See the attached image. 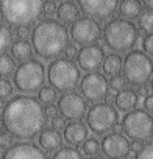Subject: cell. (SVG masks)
I'll return each instance as SVG.
<instances>
[{
    "mask_svg": "<svg viewBox=\"0 0 153 159\" xmlns=\"http://www.w3.org/2000/svg\"><path fill=\"white\" fill-rule=\"evenodd\" d=\"M131 150L128 139L120 133H109L102 140V151L108 159H125Z\"/></svg>",
    "mask_w": 153,
    "mask_h": 159,
    "instance_id": "obj_13",
    "label": "cell"
},
{
    "mask_svg": "<svg viewBox=\"0 0 153 159\" xmlns=\"http://www.w3.org/2000/svg\"><path fill=\"white\" fill-rule=\"evenodd\" d=\"M142 48H144V52H145L148 56L153 55V33L144 36V39H142Z\"/></svg>",
    "mask_w": 153,
    "mask_h": 159,
    "instance_id": "obj_34",
    "label": "cell"
},
{
    "mask_svg": "<svg viewBox=\"0 0 153 159\" xmlns=\"http://www.w3.org/2000/svg\"><path fill=\"white\" fill-rule=\"evenodd\" d=\"M3 159H47L45 154L31 142H19L13 145L7 153Z\"/></svg>",
    "mask_w": 153,
    "mask_h": 159,
    "instance_id": "obj_16",
    "label": "cell"
},
{
    "mask_svg": "<svg viewBox=\"0 0 153 159\" xmlns=\"http://www.w3.org/2000/svg\"><path fill=\"white\" fill-rule=\"evenodd\" d=\"M13 95V84L10 83V80L0 78V102H7Z\"/></svg>",
    "mask_w": 153,
    "mask_h": 159,
    "instance_id": "obj_30",
    "label": "cell"
},
{
    "mask_svg": "<svg viewBox=\"0 0 153 159\" xmlns=\"http://www.w3.org/2000/svg\"><path fill=\"white\" fill-rule=\"evenodd\" d=\"M38 142H39V147L44 151H56L63 143V137L56 129L50 128V129H42Z\"/></svg>",
    "mask_w": 153,
    "mask_h": 159,
    "instance_id": "obj_19",
    "label": "cell"
},
{
    "mask_svg": "<svg viewBox=\"0 0 153 159\" xmlns=\"http://www.w3.org/2000/svg\"><path fill=\"white\" fill-rule=\"evenodd\" d=\"M144 108H145V111H147L148 114L153 112V94H150V95L145 97V100H144Z\"/></svg>",
    "mask_w": 153,
    "mask_h": 159,
    "instance_id": "obj_39",
    "label": "cell"
},
{
    "mask_svg": "<svg viewBox=\"0 0 153 159\" xmlns=\"http://www.w3.org/2000/svg\"><path fill=\"white\" fill-rule=\"evenodd\" d=\"M103 73L108 75V76H117L120 73V70H123V62H122V58L120 55H106L105 61H103Z\"/></svg>",
    "mask_w": 153,
    "mask_h": 159,
    "instance_id": "obj_22",
    "label": "cell"
},
{
    "mask_svg": "<svg viewBox=\"0 0 153 159\" xmlns=\"http://www.w3.org/2000/svg\"><path fill=\"white\" fill-rule=\"evenodd\" d=\"M47 80L58 92H70L80 83V67L67 58H56L49 64Z\"/></svg>",
    "mask_w": 153,
    "mask_h": 159,
    "instance_id": "obj_5",
    "label": "cell"
},
{
    "mask_svg": "<svg viewBox=\"0 0 153 159\" xmlns=\"http://www.w3.org/2000/svg\"><path fill=\"white\" fill-rule=\"evenodd\" d=\"M144 8H147V11H153V0H145V2H142Z\"/></svg>",
    "mask_w": 153,
    "mask_h": 159,
    "instance_id": "obj_42",
    "label": "cell"
},
{
    "mask_svg": "<svg viewBox=\"0 0 153 159\" xmlns=\"http://www.w3.org/2000/svg\"><path fill=\"white\" fill-rule=\"evenodd\" d=\"M137 103H139V94L133 89H123L114 97L116 109L122 111V112H127V114L134 111Z\"/></svg>",
    "mask_w": 153,
    "mask_h": 159,
    "instance_id": "obj_17",
    "label": "cell"
},
{
    "mask_svg": "<svg viewBox=\"0 0 153 159\" xmlns=\"http://www.w3.org/2000/svg\"><path fill=\"white\" fill-rule=\"evenodd\" d=\"M58 111H59V109H58L55 105H49V106L45 108V116H47V117L55 119V117H58V116H56V114H58Z\"/></svg>",
    "mask_w": 153,
    "mask_h": 159,
    "instance_id": "obj_40",
    "label": "cell"
},
{
    "mask_svg": "<svg viewBox=\"0 0 153 159\" xmlns=\"http://www.w3.org/2000/svg\"><path fill=\"white\" fill-rule=\"evenodd\" d=\"M108 89L109 84L102 73L92 72V73H86L81 78L80 92L85 97V100L91 103H102V100L108 95Z\"/></svg>",
    "mask_w": 153,
    "mask_h": 159,
    "instance_id": "obj_10",
    "label": "cell"
},
{
    "mask_svg": "<svg viewBox=\"0 0 153 159\" xmlns=\"http://www.w3.org/2000/svg\"><path fill=\"white\" fill-rule=\"evenodd\" d=\"M136 159H153V140L144 145V148L136 154Z\"/></svg>",
    "mask_w": 153,
    "mask_h": 159,
    "instance_id": "obj_32",
    "label": "cell"
},
{
    "mask_svg": "<svg viewBox=\"0 0 153 159\" xmlns=\"http://www.w3.org/2000/svg\"><path fill=\"white\" fill-rule=\"evenodd\" d=\"M102 28L100 24L91 17H81L78 19L70 28V36L73 42L80 45H95V42L100 39Z\"/></svg>",
    "mask_w": 153,
    "mask_h": 159,
    "instance_id": "obj_11",
    "label": "cell"
},
{
    "mask_svg": "<svg viewBox=\"0 0 153 159\" xmlns=\"http://www.w3.org/2000/svg\"><path fill=\"white\" fill-rule=\"evenodd\" d=\"M125 159H127V157H125Z\"/></svg>",
    "mask_w": 153,
    "mask_h": 159,
    "instance_id": "obj_46",
    "label": "cell"
},
{
    "mask_svg": "<svg viewBox=\"0 0 153 159\" xmlns=\"http://www.w3.org/2000/svg\"><path fill=\"white\" fill-rule=\"evenodd\" d=\"M122 129L133 142H145L153 137V117L144 109H134L123 116Z\"/></svg>",
    "mask_w": 153,
    "mask_h": 159,
    "instance_id": "obj_8",
    "label": "cell"
},
{
    "mask_svg": "<svg viewBox=\"0 0 153 159\" xmlns=\"http://www.w3.org/2000/svg\"><path fill=\"white\" fill-rule=\"evenodd\" d=\"M31 45L44 59L58 58L69 45V33L61 22L44 19L31 31Z\"/></svg>",
    "mask_w": 153,
    "mask_h": 159,
    "instance_id": "obj_2",
    "label": "cell"
},
{
    "mask_svg": "<svg viewBox=\"0 0 153 159\" xmlns=\"http://www.w3.org/2000/svg\"><path fill=\"white\" fill-rule=\"evenodd\" d=\"M14 86L19 92L24 94H33L42 89L45 81V70L44 66L36 61L30 59L27 62H22L14 73Z\"/></svg>",
    "mask_w": 153,
    "mask_h": 159,
    "instance_id": "obj_7",
    "label": "cell"
},
{
    "mask_svg": "<svg viewBox=\"0 0 153 159\" xmlns=\"http://www.w3.org/2000/svg\"><path fill=\"white\" fill-rule=\"evenodd\" d=\"M137 36L139 31L131 20L113 19L103 30V44L116 53H123L134 47Z\"/></svg>",
    "mask_w": 153,
    "mask_h": 159,
    "instance_id": "obj_4",
    "label": "cell"
},
{
    "mask_svg": "<svg viewBox=\"0 0 153 159\" xmlns=\"http://www.w3.org/2000/svg\"><path fill=\"white\" fill-rule=\"evenodd\" d=\"M44 109L38 100L28 95L13 97L2 111V125L16 139L30 140L42 133L45 125Z\"/></svg>",
    "mask_w": 153,
    "mask_h": 159,
    "instance_id": "obj_1",
    "label": "cell"
},
{
    "mask_svg": "<svg viewBox=\"0 0 153 159\" xmlns=\"http://www.w3.org/2000/svg\"><path fill=\"white\" fill-rule=\"evenodd\" d=\"M52 159H81V154L78 150H75L72 147H64V148L58 150Z\"/></svg>",
    "mask_w": 153,
    "mask_h": 159,
    "instance_id": "obj_26",
    "label": "cell"
},
{
    "mask_svg": "<svg viewBox=\"0 0 153 159\" xmlns=\"http://www.w3.org/2000/svg\"><path fill=\"white\" fill-rule=\"evenodd\" d=\"M3 20H5V19H3V14H2V13H0V25H2V24H3Z\"/></svg>",
    "mask_w": 153,
    "mask_h": 159,
    "instance_id": "obj_44",
    "label": "cell"
},
{
    "mask_svg": "<svg viewBox=\"0 0 153 159\" xmlns=\"http://www.w3.org/2000/svg\"><path fill=\"white\" fill-rule=\"evenodd\" d=\"M56 14H58V19L63 24H72L73 25L76 20H78L76 17H78V14H80V7L75 2H61L58 5Z\"/></svg>",
    "mask_w": 153,
    "mask_h": 159,
    "instance_id": "obj_20",
    "label": "cell"
},
{
    "mask_svg": "<svg viewBox=\"0 0 153 159\" xmlns=\"http://www.w3.org/2000/svg\"><path fill=\"white\" fill-rule=\"evenodd\" d=\"M89 159H108V157H105V156H94V157H89Z\"/></svg>",
    "mask_w": 153,
    "mask_h": 159,
    "instance_id": "obj_43",
    "label": "cell"
},
{
    "mask_svg": "<svg viewBox=\"0 0 153 159\" xmlns=\"http://www.w3.org/2000/svg\"><path fill=\"white\" fill-rule=\"evenodd\" d=\"M103 50L99 45H86L78 52V56H76V62H78V67L85 72H95L99 67L103 66Z\"/></svg>",
    "mask_w": 153,
    "mask_h": 159,
    "instance_id": "obj_15",
    "label": "cell"
},
{
    "mask_svg": "<svg viewBox=\"0 0 153 159\" xmlns=\"http://www.w3.org/2000/svg\"><path fill=\"white\" fill-rule=\"evenodd\" d=\"M38 95H39V102L41 103H44V105H52L55 100H56V94H55V89L53 88H42L39 92H38Z\"/></svg>",
    "mask_w": 153,
    "mask_h": 159,
    "instance_id": "obj_29",
    "label": "cell"
},
{
    "mask_svg": "<svg viewBox=\"0 0 153 159\" xmlns=\"http://www.w3.org/2000/svg\"><path fill=\"white\" fill-rule=\"evenodd\" d=\"M64 139L70 145H81L88 140V128L81 122H72L64 129Z\"/></svg>",
    "mask_w": 153,
    "mask_h": 159,
    "instance_id": "obj_18",
    "label": "cell"
},
{
    "mask_svg": "<svg viewBox=\"0 0 153 159\" xmlns=\"http://www.w3.org/2000/svg\"><path fill=\"white\" fill-rule=\"evenodd\" d=\"M66 56H67V59H73V58H76L78 56V48H76V45L75 44H69L67 45V48H66Z\"/></svg>",
    "mask_w": 153,
    "mask_h": 159,
    "instance_id": "obj_37",
    "label": "cell"
},
{
    "mask_svg": "<svg viewBox=\"0 0 153 159\" xmlns=\"http://www.w3.org/2000/svg\"><path fill=\"white\" fill-rule=\"evenodd\" d=\"M153 76V61L141 50L130 52L123 59V78L134 86H145Z\"/></svg>",
    "mask_w": 153,
    "mask_h": 159,
    "instance_id": "obj_6",
    "label": "cell"
},
{
    "mask_svg": "<svg viewBox=\"0 0 153 159\" xmlns=\"http://www.w3.org/2000/svg\"><path fill=\"white\" fill-rule=\"evenodd\" d=\"M11 55L17 61H24V62L30 61V58H31V44L27 42V41L14 42L13 47H11Z\"/></svg>",
    "mask_w": 153,
    "mask_h": 159,
    "instance_id": "obj_23",
    "label": "cell"
},
{
    "mask_svg": "<svg viewBox=\"0 0 153 159\" xmlns=\"http://www.w3.org/2000/svg\"><path fill=\"white\" fill-rule=\"evenodd\" d=\"M13 33L8 27L0 25V55H5V52L13 47Z\"/></svg>",
    "mask_w": 153,
    "mask_h": 159,
    "instance_id": "obj_25",
    "label": "cell"
},
{
    "mask_svg": "<svg viewBox=\"0 0 153 159\" xmlns=\"http://www.w3.org/2000/svg\"><path fill=\"white\" fill-rule=\"evenodd\" d=\"M16 73V61L10 55H0V78H8Z\"/></svg>",
    "mask_w": 153,
    "mask_h": 159,
    "instance_id": "obj_24",
    "label": "cell"
},
{
    "mask_svg": "<svg viewBox=\"0 0 153 159\" xmlns=\"http://www.w3.org/2000/svg\"><path fill=\"white\" fill-rule=\"evenodd\" d=\"M56 5H58V3L53 2V0L44 2V13H45V14H53V13H56V11H58V7H56Z\"/></svg>",
    "mask_w": 153,
    "mask_h": 159,
    "instance_id": "obj_36",
    "label": "cell"
},
{
    "mask_svg": "<svg viewBox=\"0 0 153 159\" xmlns=\"http://www.w3.org/2000/svg\"><path fill=\"white\" fill-rule=\"evenodd\" d=\"M150 88H151V91H153V76H151V80H150Z\"/></svg>",
    "mask_w": 153,
    "mask_h": 159,
    "instance_id": "obj_45",
    "label": "cell"
},
{
    "mask_svg": "<svg viewBox=\"0 0 153 159\" xmlns=\"http://www.w3.org/2000/svg\"><path fill=\"white\" fill-rule=\"evenodd\" d=\"M88 126L95 134H105L116 128L119 123V112L109 103H95L89 108L86 116Z\"/></svg>",
    "mask_w": 153,
    "mask_h": 159,
    "instance_id": "obj_9",
    "label": "cell"
},
{
    "mask_svg": "<svg viewBox=\"0 0 153 159\" xmlns=\"http://www.w3.org/2000/svg\"><path fill=\"white\" fill-rule=\"evenodd\" d=\"M58 109L64 119L69 120H78L86 112V102L85 98L76 92H67L59 97Z\"/></svg>",
    "mask_w": 153,
    "mask_h": 159,
    "instance_id": "obj_12",
    "label": "cell"
},
{
    "mask_svg": "<svg viewBox=\"0 0 153 159\" xmlns=\"http://www.w3.org/2000/svg\"><path fill=\"white\" fill-rule=\"evenodd\" d=\"M125 83H127V80L123 78V76H120V75H117V76H113L109 81H108V84H109V89L111 91H114V92H120V91H123L125 89Z\"/></svg>",
    "mask_w": 153,
    "mask_h": 159,
    "instance_id": "obj_31",
    "label": "cell"
},
{
    "mask_svg": "<svg viewBox=\"0 0 153 159\" xmlns=\"http://www.w3.org/2000/svg\"><path fill=\"white\" fill-rule=\"evenodd\" d=\"M52 128L59 131V129H66V120L64 117H55L52 119Z\"/></svg>",
    "mask_w": 153,
    "mask_h": 159,
    "instance_id": "obj_35",
    "label": "cell"
},
{
    "mask_svg": "<svg viewBox=\"0 0 153 159\" xmlns=\"http://www.w3.org/2000/svg\"><path fill=\"white\" fill-rule=\"evenodd\" d=\"M78 7L91 19H106L116 13L119 2H116V0H81V2H78Z\"/></svg>",
    "mask_w": 153,
    "mask_h": 159,
    "instance_id": "obj_14",
    "label": "cell"
},
{
    "mask_svg": "<svg viewBox=\"0 0 153 159\" xmlns=\"http://www.w3.org/2000/svg\"><path fill=\"white\" fill-rule=\"evenodd\" d=\"M16 34H17L19 41H25V39L30 36V30H28L27 27H21V28L16 30Z\"/></svg>",
    "mask_w": 153,
    "mask_h": 159,
    "instance_id": "obj_38",
    "label": "cell"
},
{
    "mask_svg": "<svg viewBox=\"0 0 153 159\" xmlns=\"http://www.w3.org/2000/svg\"><path fill=\"white\" fill-rule=\"evenodd\" d=\"M142 148H144L142 142H131V151H133V153H136V154H137Z\"/></svg>",
    "mask_w": 153,
    "mask_h": 159,
    "instance_id": "obj_41",
    "label": "cell"
},
{
    "mask_svg": "<svg viewBox=\"0 0 153 159\" xmlns=\"http://www.w3.org/2000/svg\"><path fill=\"white\" fill-rule=\"evenodd\" d=\"M100 148H102V145H100V142H99L95 137L88 139V140L83 143V147H81L83 153H85V154H88V156H91V157H94L95 154H99Z\"/></svg>",
    "mask_w": 153,
    "mask_h": 159,
    "instance_id": "obj_27",
    "label": "cell"
},
{
    "mask_svg": "<svg viewBox=\"0 0 153 159\" xmlns=\"http://www.w3.org/2000/svg\"><path fill=\"white\" fill-rule=\"evenodd\" d=\"M44 11V2L39 0H2L0 13L13 27H27L35 24Z\"/></svg>",
    "mask_w": 153,
    "mask_h": 159,
    "instance_id": "obj_3",
    "label": "cell"
},
{
    "mask_svg": "<svg viewBox=\"0 0 153 159\" xmlns=\"http://www.w3.org/2000/svg\"><path fill=\"white\" fill-rule=\"evenodd\" d=\"M139 27L145 33H153V11H144L139 17Z\"/></svg>",
    "mask_w": 153,
    "mask_h": 159,
    "instance_id": "obj_28",
    "label": "cell"
},
{
    "mask_svg": "<svg viewBox=\"0 0 153 159\" xmlns=\"http://www.w3.org/2000/svg\"><path fill=\"white\" fill-rule=\"evenodd\" d=\"M119 11L127 20H131L136 17L139 19L142 14V3L137 2V0H122L119 3Z\"/></svg>",
    "mask_w": 153,
    "mask_h": 159,
    "instance_id": "obj_21",
    "label": "cell"
},
{
    "mask_svg": "<svg viewBox=\"0 0 153 159\" xmlns=\"http://www.w3.org/2000/svg\"><path fill=\"white\" fill-rule=\"evenodd\" d=\"M13 134H10L8 131H3V133H0V148H11L13 147Z\"/></svg>",
    "mask_w": 153,
    "mask_h": 159,
    "instance_id": "obj_33",
    "label": "cell"
}]
</instances>
